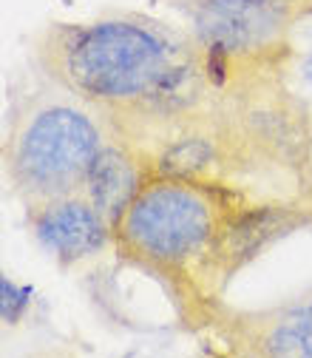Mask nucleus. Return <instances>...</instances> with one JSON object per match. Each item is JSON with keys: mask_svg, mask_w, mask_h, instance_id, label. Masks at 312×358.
<instances>
[{"mask_svg": "<svg viewBox=\"0 0 312 358\" xmlns=\"http://www.w3.org/2000/svg\"><path fill=\"white\" fill-rule=\"evenodd\" d=\"M312 222L304 208L188 176H148L114 222L111 248L156 279L191 322H207L228 282L284 234Z\"/></svg>", "mask_w": 312, "mask_h": 358, "instance_id": "nucleus-1", "label": "nucleus"}, {"mask_svg": "<svg viewBox=\"0 0 312 358\" xmlns=\"http://www.w3.org/2000/svg\"><path fill=\"white\" fill-rule=\"evenodd\" d=\"M196 49V37L148 15H103L49 23L34 37V63L49 83L114 117L145 106Z\"/></svg>", "mask_w": 312, "mask_h": 358, "instance_id": "nucleus-2", "label": "nucleus"}, {"mask_svg": "<svg viewBox=\"0 0 312 358\" xmlns=\"http://www.w3.org/2000/svg\"><path fill=\"white\" fill-rule=\"evenodd\" d=\"M108 143L103 117L49 83L15 111L3 140V173L20 202L37 205L46 199L85 191L91 168Z\"/></svg>", "mask_w": 312, "mask_h": 358, "instance_id": "nucleus-3", "label": "nucleus"}, {"mask_svg": "<svg viewBox=\"0 0 312 358\" xmlns=\"http://www.w3.org/2000/svg\"><path fill=\"white\" fill-rule=\"evenodd\" d=\"M176 9L205 49L242 60H287L301 12L292 0H182Z\"/></svg>", "mask_w": 312, "mask_h": 358, "instance_id": "nucleus-4", "label": "nucleus"}, {"mask_svg": "<svg viewBox=\"0 0 312 358\" xmlns=\"http://www.w3.org/2000/svg\"><path fill=\"white\" fill-rule=\"evenodd\" d=\"M205 327L230 355L312 358V290L267 310H216Z\"/></svg>", "mask_w": 312, "mask_h": 358, "instance_id": "nucleus-5", "label": "nucleus"}, {"mask_svg": "<svg viewBox=\"0 0 312 358\" xmlns=\"http://www.w3.org/2000/svg\"><path fill=\"white\" fill-rule=\"evenodd\" d=\"M34 239L60 264H80L111 245L114 228L82 191L26 208Z\"/></svg>", "mask_w": 312, "mask_h": 358, "instance_id": "nucleus-6", "label": "nucleus"}, {"mask_svg": "<svg viewBox=\"0 0 312 358\" xmlns=\"http://www.w3.org/2000/svg\"><path fill=\"white\" fill-rule=\"evenodd\" d=\"M145 179H148V173H145L142 162L108 134V143L100 151L82 194L103 210V216L114 228L117 216L125 210V205L133 199V194L140 191Z\"/></svg>", "mask_w": 312, "mask_h": 358, "instance_id": "nucleus-7", "label": "nucleus"}, {"mask_svg": "<svg viewBox=\"0 0 312 358\" xmlns=\"http://www.w3.org/2000/svg\"><path fill=\"white\" fill-rule=\"evenodd\" d=\"M301 71H304V77H306V83L312 85V49L306 52V57H304V66H301Z\"/></svg>", "mask_w": 312, "mask_h": 358, "instance_id": "nucleus-8", "label": "nucleus"}]
</instances>
